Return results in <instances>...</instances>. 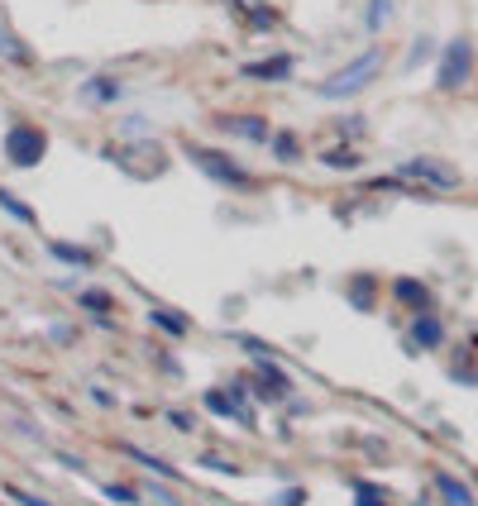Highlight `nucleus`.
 Listing matches in <instances>:
<instances>
[{
  "label": "nucleus",
  "mask_w": 478,
  "mask_h": 506,
  "mask_svg": "<svg viewBox=\"0 0 478 506\" xmlns=\"http://www.w3.org/2000/svg\"><path fill=\"white\" fill-rule=\"evenodd\" d=\"M292 72V58L287 53H277V58H263V63H249L244 67V77H254V81H277V77H287Z\"/></svg>",
  "instance_id": "obj_6"
},
{
  "label": "nucleus",
  "mask_w": 478,
  "mask_h": 506,
  "mask_svg": "<svg viewBox=\"0 0 478 506\" xmlns=\"http://www.w3.org/2000/svg\"><path fill=\"white\" fill-rule=\"evenodd\" d=\"M326 163H330V167H354L359 158H354V153H326Z\"/></svg>",
  "instance_id": "obj_22"
},
{
  "label": "nucleus",
  "mask_w": 478,
  "mask_h": 506,
  "mask_svg": "<svg viewBox=\"0 0 478 506\" xmlns=\"http://www.w3.org/2000/svg\"><path fill=\"white\" fill-rule=\"evenodd\" d=\"M44 148H48L44 130H30V124H15V130L5 134V153H10L15 167H34L38 158H44Z\"/></svg>",
  "instance_id": "obj_2"
},
{
  "label": "nucleus",
  "mask_w": 478,
  "mask_h": 506,
  "mask_svg": "<svg viewBox=\"0 0 478 506\" xmlns=\"http://www.w3.org/2000/svg\"><path fill=\"white\" fill-rule=\"evenodd\" d=\"M469 63H474V53L464 38H455V44L445 48V58H440V87H459L464 77H469Z\"/></svg>",
  "instance_id": "obj_3"
},
{
  "label": "nucleus",
  "mask_w": 478,
  "mask_h": 506,
  "mask_svg": "<svg viewBox=\"0 0 478 506\" xmlns=\"http://www.w3.org/2000/svg\"><path fill=\"white\" fill-rule=\"evenodd\" d=\"M273 148H277V158H283V163L297 158V139H292V134H277V139H273Z\"/></svg>",
  "instance_id": "obj_14"
},
{
  "label": "nucleus",
  "mask_w": 478,
  "mask_h": 506,
  "mask_svg": "<svg viewBox=\"0 0 478 506\" xmlns=\"http://www.w3.org/2000/svg\"><path fill=\"white\" fill-rule=\"evenodd\" d=\"M388 5H392V0H369V30H373V34L388 24Z\"/></svg>",
  "instance_id": "obj_13"
},
{
  "label": "nucleus",
  "mask_w": 478,
  "mask_h": 506,
  "mask_svg": "<svg viewBox=\"0 0 478 506\" xmlns=\"http://www.w3.org/2000/svg\"><path fill=\"white\" fill-rule=\"evenodd\" d=\"M0 58H10V63H30V53H24L20 44H15V34L0 24Z\"/></svg>",
  "instance_id": "obj_12"
},
{
  "label": "nucleus",
  "mask_w": 478,
  "mask_h": 506,
  "mask_svg": "<svg viewBox=\"0 0 478 506\" xmlns=\"http://www.w3.org/2000/svg\"><path fill=\"white\" fill-rule=\"evenodd\" d=\"M412 344H421V349L440 344V320H435V316H421L416 325H412Z\"/></svg>",
  "instance_id": "obj_8"
},
{
  "label": "nucleus",
  "mask_w": 478,
  "mask_h": 506,
  "mask_svg": "<svg viewBox=\"0 0 478 506\" xmlns=\"http://www.w3.org/2000/svg\"><path fill=\"white\" fill-rule=\"evenodd\" d=\"M402 177H416V181H431V187H455L459 173L455 167H445V163H431V158H412L402 167Z\"/></svg>",
  "instance_id": "obj_5"
},
{
  "label": "nucleus",
  "mask_w": 478,
  "mask_h": 506,
  "mask_svg": "<svg viewBox=\"0 0 478 506\" xmlns=\"http://www.w3.org/2000/svg\"><path fill=\"white\" fill-rule=\"evenodd\" d=\"M440 492H445V506H474L469 487H464V483H455V477H440Z\"/></svg>",
  "instance_id": "obj_9"
},
{
  "label": "nucleus",
  "mask_w": 478,
  "mask_h": 506,
  "mask_svg": "<svg viewBox=\"0 0 478 506\" xmlns=\"http://www.w3.org/2000/svg\"><path fill=\"white\" fill-rule=\"evenodd\" d=\"M349 297L359 306H369V277H354V283H349Z\"/></svg>",
  "instance_id": "obj_18"
},
{
  "label": "nucleus",
  "mask_w": 478,
  "mask_h": 506,
  "mask_svg": "<svg viewBox=\"0 0 478 506\" xmlns=\"http://www.w3.org/2000/svg\"><path fill=\"white\" fill-rule=\"evenodd\" d=\"M397 297H402V301H416V311H426V306H431L426 287H421V283H412V277H402V283H397Z\"/></svg>",
  "instance_id": "obj_11"
},
{
  "label": "nucleus",
  "mask_w": 478,
  "mask_h": 506,
  "mask_svg": "<svg viewBox=\"0 0 478 506\" xmlns=\"http://www.w3.org/2000/svg\"><path fill=\"white\" fill-rule=\"evenodd\" d=\"M153 320H158L167 334H187V320H177V316H167V311H153Z\"/></svg>",
  "instance_id": "obj_15"
},
{
  "label": "nucleus",
  "mask_w": 478,
  "mask_h": 506,
  "mask_svg": "<svg viewBox=\"0 0 478 506\" xmlns=\"http://www.w3.org/2000/svg\"><path fill=\"white\" fill-rule=\"evenodd\" d=\"M10 497H15L20 506H48L44 497H34V492H20V487H10Z\"/></svg>",
  "instance_id": "obj_21"
},
{
  "label": "nucleus",
  "mask_w": 478,
  "mask_h": 506,
  "mask_svg": "<svg viewBox=\"0 0 478 506\" xmlns=\"http://www.w3.org/2000/svg\"><path fill=\"white\" fill-rule=\"evenodd\" d=\"M0 206H5L10 215H20V220H34V210H30V206H20V201H15V196H10V191H0Z\"/></svg>",
  "instance_id": "obj_16"
},
{
  "label": "nucleus",
  "mask_w": 478,
  "mask_h": 506,
  "mask_svg": "<svg viewBox=\"0 0 478 506\" xmlns=\"http://www.w3.org/2000/svg\"><path fill=\"white\" fill-rule=\"evenodd\" d=\"M225 130H235V134H244V139H269V124L263 120H220Z\"/></svg>",
  "instance_id": "obj_10"
},
{
  "label": "nucleus",
  "mask_w": 478,
  "mask_h": 506,
  "mask_svg": "<svg viewBox=\"0 0 478 506\" xmlns=\"http://www.w3.org/2000/svg\"><path fill=\"white\" fill-rule=\"evenodd\" d=\"M106 497H110V502H120V506H134V502H139L130 487H106Z\"/></svg>",
  "instance_id": "obj_19"
},
{
  "label": "nucleus",
  "mask_w": 478,
  "mask_h": 506,
  "mask_svg": "<svg viewBox=\"0 0 478 506\" xmlns=\"http://www.w3.org/2000/svg\"><path fill=\"white\" fill-rule=\"evenodd\" d=\"M378 67H383V53L373 48V53H363V58H354L349 67H340L330 81H320V96H335V101H340V96H359L378 77Z\"/></svg>",
  "instance_id": "obj_1"
},
{
  "label": "nucleus",
  "mask_w": 478,
  "mask_h": 506,
  "mask_svg": "<svg viewBox=\"0 0 478 506\" xmlns=\"http://www.w3.org/2000/svg\"><path fill=\"white\" fill-rule=\"evenodd\" d=\"M81 306H87V311H106L110 297H101V291H87V297H81Z\"/></svg>",
  "instance_id": "obj_20"
},
{
  "label": "nucleus",
  "mask_w": 478,
  "mask_h": 506,
  "mask_svg": "<svg viewBox=\"0 0 478 506\" xmlns=\"http://www.w3.org/2000/svg\"><path fill=\"white\" fill-rule=\"evenodd\" d=\"M359 506H383V502H378V492H369V487H359Z\"/></svg>",
  "instance_id": "obj_24"
},
{
  "label": "nucleus",
  "mask_w": 478,
  "mask_h": 506,
  "mask_svg": "<svg viewBox=\"0 0 478 506\" xmlns=\"http://www.w3.org/2000/svg\"><path fill=\"white\" fill-rule=\"evenodd\" d=\"M259 392H263L269 401H283V397H287V377L277 373L273 363H263V373H259Z\"/></svg>",
  "instance_id": "obj_7"
},
{
  "label": "nucleus",
  "mask_w": 478,
  "mask_h": 506,
  "mask_svg": "<svg viewBox=\"0 0 478 506\" xmlns=\"http://www.w3.org/2000/svg\"><path fill=\"white\" fill-rule=\"evenodd\" d=\"M192 158L201 163V167H206L210 177L230 181V187H249V173H244V167H235L230 158H216V153H210V148H192Z\"/></svg>",
  "instance_id": "obj_4"
},
{
  "label": "nucleus",
  "mask_w": 478,
  "mask_h": 506,
  "mask_svg": "<svg viewBox=\"0 0 478 506\" xmlns=\"http://www.w3.org/2000/svg\"><path fill=\"white\" fill-rule=\"evenodd\" d=\"M53 253H58V258H67V263H91V253H81V249H67V244H53Z\"/></svg>",
  "instance_id": "obj_17"
},
{
  "label": "nucleus",
  "mask_w": 478,
  "mask_h": 506,
  "mask_svg": "<svg viewBox=\"0 0 478 506\" xmlns=\"http://www.w3.org/2000/svg\"><path fill=\"white\" fill-rule=\"evenodd\" d=\"M302 497H306L302 487H287V492H283V497H277V502H283V506H302Z\"/></svg>",
  "instance_id": "obj_23"
}]
</instances>
